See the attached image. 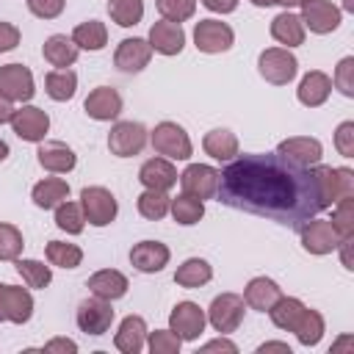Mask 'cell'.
Returning <instances> with one entry per match:
<instances>
[{"instance_id": "6da1fadb", "label": "cell", "mask_w": 354, "mask_h": 354, "mask_svg": "<svg viewBox=\"0 0 354 354\" xmlns=\"http://www.w3.org/2000/svg\"><path fill=\"white\" fill-rule=\"evenodd\" d=\"M218 202L252 216H263L299 230L318 216V188L313 166L301 169L282 160L277 152L235 155L218 171Z\"/></svg>"}, {"instance_id": "7a4b0ae2", "label": "cell", "mask_w": 354, "mask_h": 354, "mask_svg": "<svg viewBox=\"0 0 354 354\" xmlns=\"http://www.w3.org/2000/svg\"><path fill=\"white\" fill-rule=\"evenodd\" d=\"M313 180L318 188V202L321 207H332L335 202L354 196V171L348 166H324L315 163L313 166Z\"/></svg>"}, {"instance_id": "3957f363", "label": "cell", "mask_w": 354, "mask_h": 354, "mask_svg": "<svg viewBox=\"0 0 354 354\" xmlns=\"http://www.w3.org/2000/svg\"><path fill=\"white\" fill-rule=\"evenodd\" d=\"M149 141H152V149L169 160H188L194 155V144L185 127H180L177 122H158L155 130L149 133Z\"/></svg>"}, {"instance_id": "277c9868", "label": "cell", "mask_w": 354, "mask_h": 354, "mask_svg": "<svg viewBox=\"0 0 354 354\" xmlns=\"http://www.w3.org/2000/svg\"><path fill=\"white\" fill-rule=\"evenodd\" d=\"M257 72L274 86H288L299 72V61L288 47H266L257 55Z\"/></svg>"}, {"instance_id": "5b68a950", "label": "cell", "mask_w": 354, "mask_h": 354, "mask_svg": "<svg viewBox=\"0 0 354 354\" xmlns=\"http://www.w3.org/2000/svg\"><path fill=\"white\" fill-rule=\"evenodd\" d=\"M80 207L91 227H108L119 213L116 196L102 185H86L80 191Z\"/></svg>"}, {"instance_id": "8992f818", "label": "cell", "mask_w": 354, "mask_h": 354, "mask_svg": "<svg viewBox=\"0 0 354 354\" xmlns=\"http://www.w3.org/2000/svg\"><path fill=\"white\" fill-rule=\"evenodd\" d=\"M243 313H246L243 296H238V293H221V296H216L210 301V307H207L205 315H207V324L216 332L230 335V332H235L243 324Z\"/></svg>"}, {"instance_id": "52a82bcc", "label": "cell", "mask_w": 354, "mask_h": 354, "mask_svg": "<svg viewBox=\"0 0 354 354\" xmlns=\"http://www.w3.org/2000/svg\"><path fill=\"white\" fill-rule=\"evenodd\" d=\"M147 141H149L147 127L141 122H133V119L116 122L111 127V133H108V149L116 158H133V155H138L147 147Z\"/></svg>"}, {"instance_id": "ba28073f", "label": "cell", "mask_w": 354, "mask_h": 354, "mask_svg": "<svg viewBox=\"0 0 354 354\" xmlns=\"http://www.w3.org/2000/svg\"><path fill=\"white\" fill-rule=\"evenodd\" d=\"M235 44V30L221 22V19H199L194 25V47L199 53L216 55V53H227Z\"/></svg>"}, {"instance_id": "9c48e42d", "label": "cell", "mask_w": 354, "mask_h": 354, "mask_svg": "<svg viewBox=\"0 0 354 354\" xmlns=\"http://www.w3.org/2000/svg\"><path fill=\"white\" fill-rule=\"evenodd\" d=\"M299 235H301L304 252H310V254H329L343 241L340 232L332 227V221L329 218H318V216H313L310 221H304L299 227Z\"/></svg>"}, {"instance_id": "30bf717a", "label": "cell", "mask_w": 354, "mask_h": 354, "mask_svg": "<svg viewBox=\"0 0 354 354\" xmlns=\"http://www.w3.org/2000/svg\"><path fill=\"white\" fill-rule=\"evenodd\" d=\"M75 324H77V329L86 332V335H94V337L105 335V332L111 329V324H113V307H111V301H105V299H100V296L83 299V301L77 304Z\"/></svg>"}, {"instance_id": "8fae6325", "label": "cell", "mask_w": 354, "mask_h": 354, "mask_svg": "<svg viewBox=\"0 0 354 354\" xmlns=\"http://www.w3.org/2000/svg\"><path fill=\"white\" fill-rule=\"evenodd\" d=\"M8 124L22 141H30V144H41L47 138V133H50V116H47V111H41L36 105L14 108Z\"/></svg>"}, {"instance_id": "7c38bea8", "label": "cell", "mask_w": 354, "mask_h": 354, "mask_svg": "<svg viewBox=\"0 0 354 354\" xmlns=\"http://www.w3.org/2000/svg\"><path fill=\"white\" fill-rule=\"evenodd\" d=\"M36 94L33 72L25 64H3L0 66V97L8 102H28Z\"/></svg>"}, {"instance_id": "4fadbf2b", "label": "cell", "mask_w": 354, "mask_h": 354, "mask_svg": "<svg viewBox=\"0 0 354 354\" xmlns=\"http://www.w3.org/2000/svg\"><path fill=\"white\" fill-rule=\"evenodd\" d=\"M207 315L196 301H177L169 313V329L180 340H196L205 332Z\"/></svg>"}, {"instance_id": "5bb4252c", "label": "cell", "mask_w": 354, "mask_h": 354, "mask_svg": "<svg viewBox=\"0 0 354 354\" xmlns=\"http://www.w3.org/2000/svg\"><path fill=\"white\" fill-rule=\"evenodd\" d=\"M299 8H301L299 17H301L304 28H310V33H318V36L337 30L343 22V11L332 0H307Z\"/></svg>"}, {"instance_id": "9a60e30c", "label": "cell", "mask_w": 354, "mask_h": 354, "mask_svg": "<svg viewBox=\"0 0 354 354\" xmlns=\"http://www.w3.org/2000/svg\"><path fill=\"white\" fill-rule=\"evenodd\" d=\"M177 180L183 185V194H191L202 202L213 199L218 191V169H213L207 163H188Z\"/></svg>"}, {"instance_id": "2e32d148", "label": "cell", "mask_w": 354, "mask_h": 354, "mask_svg": "<svg viewBox=\"0 0 354 354\" xmlns=\"http://www.w3.org/2000/svg\"><path fill=\"white\" fill-rule=\"evenodd\" d=\"M33 315V296L28 288L0 282V321L28 324Z\"/></svg>"}, {"instance_id": "e0dca14e", "label": "cell", "mask_w": 354, "mask_h": 354, "mask_svg": "<svg viewBox=\"0 0 354 354\" xmlns=\"http://www.w3.org/2000/svg\"><path fill=\"white\" fill-rule=\"evenodd\" d=\"M277 155L293 166H301V169H310L315 163H321L324 158V144L318 138H310V136H293V138H285L279 141L277 147Z\"/></svg>"}, {"instance_id": "ac0fdd59", "label": "cell", "mask_w": 354, "mask_h": 354, "mask_svg": "<svg viewBox=\"0 0 354 354\" xmlns=\"http://www.w3.org/2000/svg\"><path fill=\"white\" fill-rule=\"evenodd\" d=\"M147 41H149L152 53H160V55H180L183 47H185V30H183L180 22L158 19V22H152Z\"/></svg>"}, {"instance_id": "d6986e66", "label": "cell", "mask_w": 354, "mask_h": 354, "mask_svg": "<svg viewBox=\"0 0 354 354\" xmlns=\"http://www.w3.org/2000/svg\"><path fill=\"white\" fill-rule=\"evenodd\" d=\"M83 111L94 122H113L122 113V94L116 88H111V86H97L83 100Z\"/></svg>"}, {"instance_id": "ffe728a7", "label": "cell", "mask_w": 354, "mask_h": 354, "mask_svg": "<svg viewBox=\"0 0 354 354\" xmlns=\"http://www.w3.org/2000/svg\"><path fill=\"white\" fill-rule=\"evenodd\" d=\"M152 58V47L147 39H138V36H130V39H122L116 44V53H113V66L119 72H141Z\"/></svg>"}, {"instance_id": "44dd1931", "label": "cell", "mask_w": 354, "mask_h": 354, "mask_svg": "<svg viewBox=\"0 0 354 354\" xmlns=\"http://www.w3.org/2000/svg\"><path fill=\"white\" fill-rule=\"evenodd\" d=\"M169 257H171V252L160 241H138L130 249V263L141 274H158V271H163L169 266Z\"/></svg>"}, {"instance_id": "7402d4cb", "label": "cell", "mask_w": 354, "mask_h": 354, "mask_svg": "<svg viewBox=\"0 0 354 354\" xmlns=\"http://www.w3.org/2000/svg\"><path fill=\"white\" fill-rule=\"evenodd\" d=\"M177 169H174V160L169 158H149L141 163L138 169V183L144 188H152V191H169L177 185Z\"/></svg>"}, {"instance_id": "603a6c76", "label": "cell", "mask_w": 354, "mask_h": 354, "mask_svg": "<svg viewBox=\"0 0 354 354\" xmlns=\"http://www.w3.org/2000/svg\"><path fill=\"white\" fill-rule=\"evenodd\" d=\"M147 321L141 315H124L116 335H113V346L122 354H141L147 346Z\"/></svg>"}, {"instance_id": "cb8c5ba5", "label": "cell", "mask_w": 354, "mask_h": 354, "mask_svg": "<svg viewBox=\"0 0 354 354\" xmlns=\"http://www.w3.org/2000/svg\"><path fill=\"white\" fill-rule=\"evenodd\" d=\"M329 94H332V77H329L326 72H321V69H310V72L299 80V88H296L299 102L307 105V108L324 105V102L329 100Z\"/></svg>"}, {"instance_id": "d4e9b609", "label": "cell", "mask_w": 354, "mask_h": 354, "mask_svg": "<svg viewBox=\"0 0 354 354\" xmlns=\"http://www.w3.org/2000/svg\"><path fill=\"white\" fill-rule=\"evenodd\" d=\"M36 158H39V166L53 174H66L77 166V155L64 141H41Z\"/></svg>"}, {"instance_id": "484cf974", "label": "cell", "mask_w": 354, "mask_h": 354, "mask_svg": "<svg viewBox=\"0 0 354 354\" xmlns=\"http://www.w3.org/2000/svg\"><path fill=\"white\" fill-rule=\"evenodd\" d=\"M86 285H88L91 296H100V299H105V301L122 299V296L127 293V288H130L127 277H124L122 271H116V268H100V271H94Z\"/></svg>"}, {"instance_id": "4316f807", "label": "cell", "mask_w": 354, "mask_h": 354, "mask_svg": "<svg viewBox=\"0 0 354 354\" xmlns=\"http://www.w3.org/2000/svg\"><path fill=\"white\" fill-rule=\"evenodd\" d=\"M304 33H307V28H304V22H301V17L299 14H293V11H279L274 19H271V36H274V41H279L282 47H299V44H304Z\"/></svg>"}, {"instance_id": "83f0119b", "label": "cell", "mask_w": 354, "mask_h": 354, "mask_svg": "<svg viewBox=\"0 0 354 354\" xmlns=\"http://www.w3.org/2000/svg\"><path fill=\"white\" fill-rule=\"evenodd\" d=\"M77 53H80L77 44H75L72 36H66V33H53V36H47L44 44H41L44 61H47L50 66H55V69L72 66V64L77 61Z\"/></svg>"}, {"instance_id": "f1b7e54d", "label": "cell", "mask_w": 354, "mask_h": 354, "mask_svg": "<svg viewBox=\"0 0 354 354\" xmlns=\"http://www.w3.org/2000/svg\"><path fill=\"white\" fill-rule=\"evenodd\" d=\"M279 296H282V288H279L274 279H268V277H254V279H249L246 288H243V301H246V307L260 310V313H268Z\"/></svg>"}, {"instance_id": "f546056e", "label": "cell", "mask_w": 354, "mask_h": 354, "mask_svg": "<svg viewBox=\"0 0 354 354\" xmlns=\"http://www.w3.org/2000/svg\"><path fill=\"white\" fill-rule=\"evenodd\" d=\"M30 199L41 210H55L64 199H69V183L64 177H44L30 188Z\"/></svg>"}, {"instance_id": "4dcf8cb0", "label": "cell", "mask_w": 354, "mask_h": 354, "mask_svg": "<svg viewBox=\"0 0 354 354\" xmlns=\"http://www.w3.org/2000/svg\"><path fill=\"white\" fill-rule=\"evenodd\" d=\"M202 149H205V155H210L213 160L227 163V160H232V158L238 155V136H235L232 130H227V127H216V130L205 133Z\"/></svg>"}, {"instance_id": "1f68e13d", "label": "cell", "mask_w": 354, "mask_h": 354, "mask_svg": "<svg viewBox=\"0 0 354 354\" xmlns=\"http://www.w3.org/2000/svg\"><path fill=\"white\" fill-rule=\"evenodd\" d=\"M290 332L296 335V340L301 343V346H318L321 343V337H324V332H326V324H324V315L318 313V310H310V307H304L301 313H299V318H296V324L290 326Z\"/></svg>"}, {"instance_id": "d6a6232c", "label": "cell", "mask_w": 354, "mask_h": 354, "mask_svg": "<svg viewBox=\"0 0 354 354\" xmlns=\"http://www.w3.org/2000/svg\"><path fill=\"white\" fill-rule=\"evenodd\" d=\"M210 279H213V266H210L207 260H202V257H188V260H183V263L177 266V271H174V282H177L180 288H188V290L202 288V285H207Z\"/></svg>"}, {"instance_id": "836d02e7", "label": "cell", "mask_w": 354, "mask_h": 354, "mask_svg": "<svg viewBox=\"0 0 354 354\" xmlns=\"http://www.w3.org/2000/svg\"><path fill=\"white\" fill-rule=\"evenodd\" d=\"M72 41L77 44V50H88V53H100L108 44V28L100 19H86L80 25H75L72 30Z\"/></svg>"}, {"instance_id": "e575fe53", "label": "cell", "mask_w": 354, "mask_h": 354, "mask_svg": "<svg viewBox=\"0 0 354 354\" xmlns=\"http://www.w3.org/2000/svg\"><path fill=\"white\" fill-rule=\"evenodd\" d=\"M44 91L55 102L72 100L75 91H77V75H75V69H69V66L66 69H50L44 75Z\"/></svg>"}, {"instance_id": "d590c367", "label": "cell", "mask_w": 354, "mask_h": 354, "mask_svg": "<svg viewBox=\"0 0 354 354\" xmlns=\"http://www.w3.org/2000/svg\"><path fill=\"white\" fill-rule=\"evenodd\" d=\"M17 274L33 290H44L53 282V268L44 266L41 260H33V257H17Z\"/></svg>"}, {"instance_id": "8d00e7d4", "label": "cell", "mask_w": 354, "mask_h": 354, "mask_svg": "<svg viewBox=\"0 0 354 354\" xmlns=\"http://www.w3.org/2000/svg\"><path fill=\"white\" fill-rule=\"evenodd\" d=\"M304 307H307V304H304L301 299H296V296H279V299L274 301V307L268 310V318H271V324H274L277 329L290 332V326L296 324V318H299V313H301Z\"/></svg>"}, {"instance_id": "74e56055", "label": "cell", "mask_w": 354, "mask_h": 354, "mask_svg": "<svg viewBox=\"0 0 354 354\" xmlns=\"http://www.w3.org/2000/svg\"><path fill=\"white\" fill-rule=\"evenodd\" d=\"M171 218L183 227H191V224H199V218L205 216V202L191 196V194H180L171 199V207H169Z\"/></svg>"}, {"instance_id": "f35d334b", "label": "cell", "mask_w": 354, "mask_h": 354, "mask_svg": "<svg viewBox=\"0 0 354 354\" xmlns=\"http://www.w3.org/2000/svg\"><path fill=\"white\" fill-rule=\"evenodd\" d=\"M47 263L58 266V268H77L83 263V249L77 243H66V241H50L44 246Z\"/></svg>"}, {"instance_id": "ab89813d", "label": "cell", "mask_w": 354, "mask_h": 354, "mask_svg": "<svg viewBox=\"0 0 354 354\" xmlns=\"http://www.w3.org/2000/svg\"><path fill=\"white\" fill-rule=\"evenodd\" d=\"M136 207H138V213H141L144 218H149V221H160V218L169 213L171 199H169V194H166V191H152V188H144V194L138 196Z\"/></svg>"}, {"instance_id": "60d3db41", "label": "cell", "mask_w": 354, "mask_h": 354, "mask_svg": "<svg viewBox=\"0 0 354 354\" xmlns=\"http://www.w3.org/2000/svg\"><path fill=\"white\" fill-rule=\"evenodd\" d=\"M55 227L64 230L66 235H80L83 227H86V216H83L80 202H69V199H64V202L55 207Z\"/></svg>"}, {"instance_id": "b9f144b4", "label": "cell", "mask_w": 354, "mask_h": 354, "mask_svg": "<svg viewBox=\"0 0 354 354\" xmlns=\"http://www.w3.org/2000/svg\"><path fill=\"white\" fill-rule=\"evenodd\" d=\"M108 14L119 28H133L144 19V0H108Z\"/></svg>"}, {"instance_id": "7bdbcfd3", "label": "cell", "mask_w": 354, "mask_h": 354, "mask_svg": "<svg viewBox=\"0 0 354 354\" xmlns=\"http://www.w3.org/2000/svg\"><path fill=\"white\" fill-rule=\"evenodd\" d=\"M329 221L340 232V238H351L354 235V196H346V199L335 202Z\"/></svg>"}, {"instance_id": "ee69618b", "label": "cell", "mask_w": 354, "mask_h": 354, "mask_svg": "<svg viewBox=\"0 0 354 354\" xmlns=\"http://www.w3.org/2000/svg\"><path fill=\"white\" fill-rule=\"evenodd\" d=\"M25 238L14 224L0 221V260H17L22 254Z\"/></svg>"}, {"instance_id": "f6af8a7d", "label": "cell", "mask_w": 354, "mask_h": 354, "mask_svg": "<svg viewBox=\"0 0 354 354\" xmlns=\"http://www.w3.org/2000/svg\"><path fill=\"white\" fill-rule=\"evenodd\" d=\"M155 6H158V11H160L163 19L180 22V25L185 19H191L194 11H196V0H155Z\"/></svg>"}, {"instance_id": "bcb514c9", "label": "cell", "mask_w": 354, "mask_h": 354, "mask_svg": "<svg viewBox=\"0 0 354 354\" xmlns=\"http://www.w3.org/2000/svg\"><path fill=\"white\" fill-rule=\"evenodd\" d=\"M180 346H183V340H180L171 329L147 332V348H149L152 354H180Z\"/></svg>"}, {"instance_id": "7dc6e473", "label": "cell", "mask_w": 354, "mask_h": 354, "mask_svg": "<svg viewBox=\"0 0 354 354\" xmlns=\"http://www.w3.org/2000/svg\"><path fill=\"white\" fill-rule=\"evenodd\" d=\"M332 86L343 97H354V55L340 58V64L335 66V75H332Z\"/></svg>"}, {"instance_id": "c3c4849f", "label": "cell", "mask_w": 354, "mask_h": 354, "mask_svg": "<svg viewBox=\"0 0 354 354\" xmlns=\"http://www.w3.org/2000/svg\"><path fill=\"white\" fill-rule=\"evenodd\" d=\"M25 6L39 19H55V17H61L66 0H25Z\"/></svg>"}, {"instance_id": "681fc988", "label": "cell", "mask_w": 354, "mask_h": 354, "mask_svg": "<svg viewBox=\"0 0 354 354\" xmlns=\"http://www.w3.org/2000/svg\"><path fill=\"white\" fill-rule=\"evenodd\" d=\"M335 149L343 158H354V122H340L335 130Z\"/></svg>"}, {"instance_id": "f907efd6", "label": "cell", "mask_w": 354, "mask_h": 354, "mask_svg": "<svg viewBox=\"0 0 354 354\" xmlns=\"http://www.w3.org/2000/svg\"><path fill=\"white\" fill-rule=\"evenodd\" d=\"M19 39H22L19 28H17L14 22H3V19H0V53L14 50V47L19 44Z\"/></svg>"}, {"instance_id": "816d5d0a", "label": "cell", "mask_w": 354, "mask_h": 354, "mask_svg": "<svg viewBox=\"0 0 354 354\" xmlns=\"http://www.w3.org/2000/svg\"><path fill=\"white\" fill-rule=\"evenodd\" d=\"M41 351H47V354H55V351H61V354H75V351H77V343L69 340V337H53V340H47V343L41 346Z\"/></svg>"}, {"instance_id": "f5cc1de1", "label": "cell", "mask_w": 354, "mask_h": 354, "mask_svg": "<svg viewBox=\"0 0 354 354\" xmlns=\"http://www.w3.org/2000/svg\"><path fill=\"white\" fill-rule=\"evenodd\" d=\"M199 351H230V354H235L238 351V346L230 340V337H216V340H207V343H202L199 346Z\"/></svg>"}, {"instance_id": "db71d44e", "label": "cell", "mask_w": 354, "mask_h": 354, "mask_svg": "<svg viewBox=\"0 0 354 354\" xmlns=\"http://www.w3.org/2000/svg\"><path fill=\"white\" fill-rule=\"evenodd\" d=\"M199 3L213 14H232L238 8V0H199Z\"/></svg>"}, {"instance_id": "11a10c76", "label": "cell", "mask_w": 354, "mask_h": 354, "mask_svg": "<svg viewBox=\"0 0 354 354\" xmlns=\"http://www.w3.org/2000/svg\"><path fill=\"white\" fill-rule=\"evenodd\" d=\"M351 238H354V235H351ZM351 238H343L340 246H337V249H340V260H343V266H346L348 271L354 268V263H351Z\"/></svg>"}, {"instance_id": "9f6ffc18", "label": "cell", "mask_w": 354, "mask_h": 354, "mask_svg": "<svg viewBox=\"0 0 354 354\" xmlns=\"http://www.w3.org/2000/svg\"><path fill=\"white\" fill-rule=\"evenodd\" d=\"M266 351H282V354H290V346L282 343V340H268V343L257 346V354H266Z\"/></svg>"}, {"instance_id": "6f0895ef", "label": "cell", "mask_w": 354, "mask_h": 354, "mask_svg": "<svg viewBox=\"0 0 354 354\" xmlns=\"http://www.w3.org/2000/svg\"><path fill=\"white\" fill-rule=\"evenodd\" d=\"M351 348H354V337H351V335H343L337 343H332L329 351H332V354H340V351H351Z\"/></svg>"}, {"instance_id": "680465c9", "label": "cell", "mask_w": 354, "mask_h": 354, "mask_svg": "<svg viewBox=\"0 0 354 354\" xmlns=\"http://www.w3.org/2000/svg\"><path fill=\"white\" fill-rule=\"evenodd\" d=\"M11 113H14V102H8L6 97H0V124L11 122Z\"/></svg>"}, {"instance_id": "91938a15", "label": "cell", "mask_w": 354, "mask_h": 354, "mask_svg": "<svg viewBox=\"0 0 354 354\" xmlns=\"http://www.w3.org/2000/svg\"><path fill=\"white\" fill-rule=\"evenodd\" d=\"M274 3H279V6H285V8H296V6H301V3H307V0H274Z\"/></svg>"}, {"instance_id": "94428289", "label": "cell", "mask_w": 354, "mask_h": 354, "mask_svg": "<svg viewBox=\"0 0 354 354\" xmlns=\"http://www.w3.org/2000/svg\"><path fill=\"white\" fill-rule=\"evenodd\" d=\"M6 158H8V144H6L3 138H0V163H3Z\"/></svg>"}, {"instance_id": "6125c7cd", "label": "cell", "mask_w": 354, "mask_h": 354, "mask_svg": "<svg viewBox=\"0 0 354 354\" xmlns=\"http://www.w3.org/2000/svg\"><path fill=\"white\" fill-rule=\"evenodd\" d=\"M252 6H257V8H268V6H274V0H252Z\"/></svg>"}, {"instance_id": "be15d7a7", "label": "cell", "mask_w": 354, "mask_h": 354, "mask_svg": "<svg viewBox=\"0 0 354 354\" xmlns=\"http://www.w3.org/2000/svg\"><path fill=\"white\" fill-rule=\"evenodd\" d=\"M343 11L351 14V11H354V0H343Z\"/></svg>"}]
</instances>
